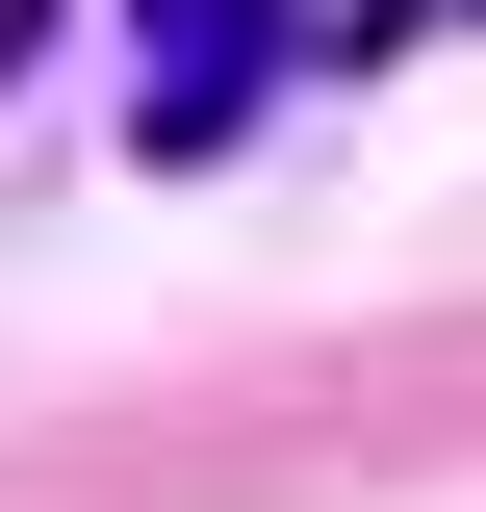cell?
I'll use <instances>...</instances> for the list:
<instances>
[{
	"label": "cell",
	"mask_w": 486,
	"mask_h": 512,
	"mask_svg": "<svg viewBox=\"0 0 486 512\" xmlns=\"http://www.w3.org/2000/svg\"><path fill=\"white\" fill-rule=\"evenodd\" d=\"M282 77V0H128V154H231Z\"/></svg>",
	"instance_id": "obj_1"
},
{
	"label": "cell",
	"mask_w": 486,
	"mask_h": 512,
	"mask_svg": "<svg viewBox=\"0 0 486 512\" xmlns=\"http://www.w3.org/2000/svg\"><path fill=\"white\" fill-rule=\"evenodd\" d=\"M410 26H486V0H333L307 52H410Z\"/></svg>",
	"instance_id": "obj_2"
}]
</instances>
